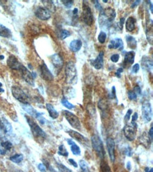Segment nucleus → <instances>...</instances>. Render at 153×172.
<instances>
[{"label":"nucleus","instance_id":"nucleus-50","mask_svg":"<svg viewBox=\"0 0 153 172\" xmlns=\"http://www.w3.org/2000/svg\"><path fill=\"white\" fill-rule=\"evenodd\" d=\"M123 68H119L117 69V71H116V73H115V75H116L117 77L118 78H121V74H122L123 73Z\"/></svg>","mask_w":153,"mask_h":172},{"label":"nucleus","instance_id":"nucleus-2","mask_svg":"<svg viewBox=\"0 0 153 172\" xmlns=\"http://www.w3.org/2000/svg\"><path fill=\"white\" fill-rule=\"evenodd\" d=\"M66 81L67 83L75 85L78 81V72L76 65L73 62L66 63L65 67Z\"/></svg>","mask_w":153,"mask_h":172},{"label":"nucleus","instance_id":"nucleus-37","mask_svg":"<svg viewBox=\"0 0 153 172\" xmlns=\"http://www.w3.org/2000/svg\"><path fill=\"white\" fill-rule=\"evenodd\" d=\"M37 168H38L40 172H56L52 167H49V170L47 171V167L43 164H39L38 166H37Z\"/></svg>","mask_w":153,"mask_h":172},{"label":"nucleus","instance_id":"nucleus-40","mask_svg":"<svg viewBox=\"0 0 153 172\" xmlns=\"http://www.w3.org/2000/svg\"><path fill=\"white\" fill-rule=\"evenodd\" d=\"M57 166H58L59 170H60V172H73L71 169L67 168L66 166L61 165V164H58Z\"/></svg>","mask_w":153,"mask_h":172},{"label":"nucleus","instance_id":"nucleus-17","mask_svg":"<svg viewBox=\"0 0 153 172\" xmlns=\"http://www.w3.org/2000/svg\"><path fill=\"white\" fill-rule=\"evenodd\" d=\"M90 64L95 68V69L100 70L103 68L104 66V52H100L99 53L95 59L90 60Z\"/></svg>","mask_w":153,"mask_h":172},{"label":"nucleus","instance_id":"nucleus-7","mask_svg":"<svg viewBox=\"0 0 153 172\" xmlns=\"http://www.w3.org/2000/svg\"><path fill=\"white\" fill-rule=\"evenodd\" d=\"M63 113L64 117L66 118V119L68 121L69 123L73 128H76V130H80L81 129V123H80L79 119L76 115L66 110H64Z\"/></svg>","mask_w":153,"mask_h":172},{"label":"nucleus","instance_id":"nucleus-21","mask_svg":"<svg viewBox=\"0 0 153 172\" xmlns=\"http://www.w3.org/2000/svg\"><path fill=\"white\" fill-rule=\"evenodd\" d=\"M83 42L80 40H74L69 44V48L73 52H78L81 49Z\"/></svg>","mask_w":153,"mask_h":172},{"label":"nucleus","instance_id":"nucleus-6","mask_svg":"<svg viewBox=\"0 0 153 172\" xmlns=\"http://www.w3.org/2000/svg\"><path fill=\"white\" fill-rule=\"evenodd\" d=\"M12 92L13 96L17 99L18 101L22 104H29L30 98L25 92H24L20 87L13 86L12 88Z\"/></svg>","mask_w":153,"mask_h":172},{"label":"nucleus","instance_id":"nucleus-49","mask_svg":"<svg viewBox=\"0 0 153 172\" xmlns=\"http://www.w3.org/2000/svg\"><path fill=\"white\" fill-rule=\"evenodd\" d=\"M133 91L135 92L137 96L141 95V88H140V86H136L135 88H134Z\"/></svg>","mask_w":153,"mask_h":172},{"label":"nucleus","instance_id":"nucleus-38","mask_svg":"<svg viewBox=\"0 0 153 172\" xmlns=\"http://www.w3.org/2000/svg\"><path fill=\"white\" fill-rule=\"evenodd\" d=\"M71 35V33L69 30H61L60 31V38L61 40H64L67 38H69V36Z\"/></svg>","mask_w":153,"mask_h":172},{"label":"nucleus","instance_id":"nucleus-63","mask_svg":"<svg viewBox=\"0 0 153 172\" xmlns=\"http://www.w3.org/2000/svg\"><path fill=\"white\" fill-rule=\"evenodd\" d=\"M103 2H105V3H106V2H108V0H103Z\"/></svg>","mask_w":153,"mask_h":172},{"label":"nucleus","instance_id":"nucleus-59","mask_svg":"<svg viewBox=\"0 0 153 172\" xmlns=\"http://www.w3.org/2000/svg\"><path fill=\"white\" fill-rule=\"evenodd\" d=\"M67 142H68V144L69 145H71L72 144H74L75 142L72 139H68V140H67Z\"/></svg>","mask_w":153,"mask_h":172},{"label":"nucleus","instance_id":"nucleus-51","mask_svg":"<svg viewBox=\"0 0 153 172\" xmlns=\"http://www.w3.org/2000/svg\"><path fill=\"white\" fill-rule=\"evenodd\" d=\"M132 113H133V111L131 110V109H128V110L127 111V114H126L125 117H124V119H125V121H128V120H129L130 116H131V114H132Z\"/></svg>","mask_w":153,"mask_h":172},{"label":"nucleus","instance_id":"nucleus-53","mask_svg":"<svg viewBox=\"0 0 153 172\" xmlns=\"http://www.w3.org/2000/svg\"><path fill=\"white\" fill-rule=\"evenodd\" d=\"M125 22V18H122L120 19V21L119 23V29L121 30H122L123 29V23H124Z\"/></svg>","mask_w":153,"mask_h":172},{"label":"nucleus","instance_id":"nucleus-13","mask_svg":"<svg viewBox=\"0 0 153 172\" xmlns=\"http://www.w3.org/2000/svg\"><path fill=\"white\" fill-rule=\"evenodd\" d=\"M2 132L4 134L10 135L13 133L12 126L6 119L2 117L0 119V133Z\"/></svg>","mask_w":153,"mask_h":172},{"label":"nucleus","instance_id":"nucleus-18","mask_svg":"<svg viewBox=\"0 0 153 172\" xmlns=\"http://www.w3.org/2000/svg\"><path fill=\"white\" fill-rule=\"evenodd\" d=\"M7 65L11 69L19 71L20 68L22 67L23 64L18 62L17 57L13 55H10L9 57L7 59Z\"/></svg>","mask_w":153,"mask_h":172},{"label":"nucleus","instance_id":"nucleus-55","mask_svg":"<svg viewBox=\"0 0 153 172\" xmlns=\"http://www.w3.org/2000/svg\"><path fill=\"white\" fill-rule=\"evenodd\" d=\"M141 1H140V0H139V1L138 0V1L133 2V3L132 4V5H131V7H132V8H135V7H136L139 4L141 3Z\"/></svg>","mask_w":153,"mask_h":172},{"label":"nucleus","instance_id":"nucleus-42","mask_svg":"<svg viewBox=\"0 0 153 172\" xmlns=\"http://www.w3.org/2000/svg\"><path fill=\"white\" fill-rule=\"evenodd\" d=\"M128 99L131 100H136L137 97H138L136 94L133 91H129L128 92Z\"/></svg>","mask_w":153,"mask_h":172},{"label":"nucleus","instance_id":"nucleus-25","mask_svg":"<svg viewBox=\"0 0 153 172\" xmlns=\"http://www.w3.org/2000/svg\"><path fill=\"white\" fill-rule=\"evenodd\" d=\"M21 107H22L23 110L25 111L26 112L28 113L29 115L34 116V117H36V116L37 115V112H37V111L30 104H23L22 105H21Z\"/></svg>","mask_w":153,"mask_h":172},{"label":"nucleus","instance_id":"nucleus-24","mask_svg":"<svg viewBox=\"0 0 153 172\" xmlns=\"http://www.w3.org/2000/svg\"><path fill=\"white\" fill-rule=\"evenodd\" d=\"M46 108L51 118L53 119H56L59 117V112L55 109V108L53 107L52 105L50 104V103H47Z\"/></svg>","mask_w":153,"mask_h":172},{"label":"nucleus","instance_id":"nucleus-11","mask_svg":"<svg viewBox=\"0 0 153 172\" xmlns=\"http://www.w3.org/2000/svg\"><path fill=\"white\" fill-rule=\"evenodd\" d=\"M35 14L37 18L42 21H47L51 18V13L50 11H48L46 8L42 7L37 8L36 12H35Z\"/></svg>","mask_w":153,"mask_h":172},{"label":"nucleus","instance_id":"nucleus-3","mask_svg":"<svg viewBox=\"0 0 153 172\" xmlns=\"http://www.w3.org/2000/svg\"><path fill=\"white\" fill-rule=\"evenodd\" d=\"M26 119L29 126H30L32 133H33V136L36 137V139L43 141V140L46 138V133H45V131L40 128L38 124H37L33 119H31L28 116H26Z\"/></svg>","mask_w":153,"mask_h":172},{"label":"nucleus","instance_id":"nucleus-4","mask_svg":"<svg viewBox=\"0 0 153 172\" xmlns=\"http://www.w3.org/2000/svg\"><path fill=\"white\" fill-rule=\"evenodd\" d=\"M83 21L88 26H91L93 25L94 22V18L93 15L91 11L90 7H89L86 2L83 1V11H82V15H81Z\"/></svg>","mask_w":153,"mask_h":172},{"label":"nucleus","instance_id":"nucleus-35","mask_svg":"<svg viewBox=\"0 0 153 172\" xmlns=\"http://www.w3.org/2000/svg\"><path fill=\"white\" fill-rule=\"evenodd\" d=\"M100 169L102 172H112L111 169H110L108 164L103 160L100 163Z\"/></svg>","mask_w":153,"mask_h":172},{"label":"nucleus","instance_id":"nucleus-52","mask_svg":"<svg viewBox=\"0 0 153 172\" xmlns=\"http://www.w3.org/2000/svg\"><path fill=\"white\" fill-rule=\"evenodd\" d=\"M69 164H71V165L72 166H74L75 168H77L78 167V164L76 163V161H75L74 159H69Z\"/></svg>","mask_w":153,"mask_h":172},{"label":"nucleus","instance_id":"nucleus-57","mask_svg":"<svg viewBox=\"0 0 153 172\" xmlns=\"http://www.w3.org/2000/svg\"><path fill=\"white\" fill-rule=\"evenodd\" d=\"M145 172H153V169H150V167H146V169H145Z\"/></svg>","mask_w":153,"mask_h":172},{"label":"nucleus","instance_id":"nucleus-62","mask_svg":"<svg viewBox=\"0 0 153 172\" xmlns=\"http://www.w3.org/2000/svg\"><path fill=\"white\" fill-rule=\"evenodd\" d=\"M4 59V55H0V60H3Z\"/></svg>","mask_w":153,"mask_h":172},{"label":"nucleus","instance_id":"nucleus-32","mask_svg":"<svg viewBox=\"0 0 153 172\" xmlns=\"http://www.w3.org/2000/svg\"><path fill=\"white\" fill-rule=\"evenodd\" d=\"M61 104L63 105L64 107H65L69 109H72L75 107V106L73 104H71V102H69L66 97H63V98L61 99Z\"/></svg>","mask_w":153,"mask_h":172},{"label":"nucleus","instance_id":"nucleus-27","mask_svg":"<svg viewBox=\"0 0 153 172\" xmlns=\"http://www.w3.org/2000/svg\"><path fill=\"white\" fill-rule=\"evenodd\" d=\"M126 40L127 42V45L131 49H136L137 47V41L134 37L131 35L126 36Z\"/></svg>","mask_w":153,"mask_h":172},{"label":"nucleus","instance_id":"nucleus-9","mask_svg":"<svg viewBox=\"0 0 153 172\" xmlns=\"http://www.w3.org/2000/svg\"><path fill=\"white\" fill-rule=\"evenodd\" d=\"M142 116L145 122H150L152 118V110L151 104L150 102H146L143 103L142 106Z\"/></svg>","mask_w":153,"mask_h":172},{"label":"nucleus","instance_id":"nucleus-34","mask_svg":"<svg viewBox=\"0 0 153 172\" xmlns=\"http://www.w3.org/2000/svg\"><path fill=\"white\" fill-rule=\"evenodd\" d=\"M79 165L81 169L82 172H90L89 167H88V165L87 162L84 160H80L79 161Z\"/></svg>","mask_w":153,"mask_h":172},{"label":"nucleus","instance_id":"nucleus-43","mask_svg":"<svg viewBox=\"0 0 153 172\" xmlns=\"http://www.w3.org/2000/svg\"><path fill=\"white\" fill-rule=\"evenodd\" d=\"M93 2L94 3V4H95V7L96 9H98L99 11V12H100V13L103 12L104 9L103 8V7H102L101 5H100V2L97 1V0H96V1H93Z\"/></svg>","mask_w":153,"mask_h":172},{"label":"nucleus","instance_id":"nucleus-8","mask_svg":"<svg viewBox=\"0 0 153 172\" xmlns=\"http://www.w3.org/2000/svg\"><path fill=\"white\" fill-rule=\"evenodd\" d=\"M19 71L21 72V76H22V78L24 79V81H25L28 84L33 86L35 85L34 79L36 78V74L34 72L31 73V71L26 67H24L23 65L20 68Z\"/></svg>","mask_w":153,"mask_h":172},{"label":"nucleus","instance_id":"nucleus-33","mask_svg":"<svg viewBox=\"0 0 153 172\" xmlns=\"http://www.w3.org/2000/svg\"><path fill=\"white\" fill-rule=\"evenodd\" d=\"M70 146H71V152L74 155L79 156L80 155V147H79V145H77L74 142V144H72L71 145H70Z\"/></svg>","mask_w":153,"mask_h":172},{"label":"nucleus","instance_id":"nucleus-19","mask_svg":"<svg viewBox=\"0 0 153 172\" xmlns=\"http://www.w3.org/2000/svg\"><path fill=\"white\" fill-rule=\"evenodd\" d=\"M135 52L133 51L127 52L124 55V60H123V65L127 67L130 65H132L135 61Z\"/></svg>","mask_w":153,"mask_h":172},{"label":"nucleus","instance_id":"nucleus-31","mask_svg":"<svg viewBox=\"0 0 153 172\" xmlns=\"http://www.w3.org/2000/svg\"><path fill=\"white\" fill-rule=\"evenodd\" d=\"M42 2H45V5L46 6V9L50 11V12H54L55 11V4H54L53 2L52 1H42Z\"/></svg>","mask_w":153,"mask_h":172},{"label":"nucleus","instance_id":"nucleus-61","mask_svg":"<svg viewBox=\"0 0 153 172\" xmlns=\"http://www.w3.org/2000/svg\"><path fill=\"white\" fill-rule=\"evenodd\" d=\"M150 11H151V13L152 14V2H150Z\"/></svg>","mask_w":153,"mask_h":172},{"label":"nucleus","instance_id":"nucleus-26","mask_svg":"<svg viewBox=\"0 0 153 172\" xmlns=\"http://www.w3.org/2000/svg\"><path fill=\"white\" fill-rule=\"evenodd\" d=\"M0 36L3 38H9L12 36V31L4 25L0 24Z\"/></svg>","mask_w":153,"mask_h":172},{"label":"nucleus","instance_id":"nucleus-30","mask_svg":"<svg viewBox=\"0 0 153 172\" xmlns=\"http://www.w3.org/2000/svg\"><path fill=\"white\" fill-rule=\"evenodd\" d=\"M58 155L63 156V157H68L69 156V152L67 151L66 147L64 146V145H61L60 147H59L58 149Z\"/></svg>","mask_w":153,"mask_h":172},{"label":"nucleus","instance_id":"nucleus-12","mask_svg":"<svg viewBox=\"0 0 153 172\" xmlns=\"http://www.w3.org/2000/svg\"><path fill=\"white\" fill-rule=\"evenodd\" d=\"M107 151L109 153V156L110 160L112 162H114L115 161V142L113 138L112 137H108L106 141Z\"/></svg>","mask_w":153,"mask_h":172},{"label":"nucleus","instance_id":"nucleus-36","mask_svg":"<svg viewBox=\"0 0 153 172\" xmlns=\"http://www.w3.org/2000/svg\"><path fill=\"white\" fill-rule=\"evenodd\" d=\"M98 39L99 42H100L101 44H104L107 40V33L104 31H101L98 35Z\"/></svg>","mask_w":153,"mask_h":172},{"label":"nucleus","instance_id":"nucleus-44","mask_svg":"<svg viewBox=\"0 0 153 172\" xmlns=\"http://www.w3.org/2000/svg\"><path fill=\"white\" fill-rule=\"evenodd\" d=\"M119 54H114L113 55H112L111 57H110V59H111V61L112 62H114V63H117L119 62Z\"/></svg>","mask_w":153,"mask_h":172},{"label":"nucleus","instance_id":"nucleus-20","mask_svg":"<svg viewBox=\"0 0 153 172\" xmlns=\"http://www.w3.org/2000/svg\"><path fill=\"white\" fill-rule=\"evenodd\" d=\"M109 49H119V50H123V40L119 38H114L110 41L108 44Z\"/></svg>","mask_w":153,"mask_h":172},{"label":"nucleus","instance_id":"nucleus-46","mask_svg":"<svg viewBox=\"0 0 153 172\" xmlns=\"http://www.w3.org/2000/svg\"><path fill=\"white\" fill-rule=\"evenodd\" d=\"M133 154L132 149L130 147H127L125 150V155L128 156V157H131V155Z\"/></svg>","mask_w":153,"mask_h":172},{"label":"nucleus","instance_id":"nucleus-16","mask_svg":"<svg viewBox=\"0 0 153 172\" xmlns=\"http://www.w3.org/2000/svg\"><path fill=\"white\" fill-rule=\"evenodd\" d=\"M51 62L56 69L60 71L64 67V60L59 54H54L50 57Z\"/></svg>","mask_w":153,"mask_h":172},{"label":"nucleus","instance_id":"nucleus-48","mask_svg":"<svg viewBox=\"0 0 153 172\" xmlns=\"http://www.w3.org/2000/svg\"><path fill=\"white\" fill-rule=\"evenodd\" d=\"M78 12H79V9L78 8H75L73 10V21H76L78 19Z\"/></svg>","mask_w":153,"mask_h":172},{"label":"nucleus","instance_id":"nucleus-58","mask_svg":"<svg viewBox=\"0 0 153 172\" xmlns=\"http://www.w3.org/2000/svg\"><path fill=\"white\" fill-rule=\"evenodd\" d=\"M127 168L128 171H131V162H128L127 164Z\"/></svg>","mask_w":153,"mask_h":172},{"label":"nucleus","instance_id":"nucleus-10","mask_svg":"<svg viewBox=\"0 0 153 172\" xmlns=\"http://www.w3.org/2000/svg\"><path fill=\"white\" fill-rule=\"evenodd\" d=\"M136 127H134L132 125H126L123 128L125 137L129 141H133L135 140L136 136Z\"/></svg>","mask_w":153,"mask_h":172},{"label":"nucleus","instance_id":"nucleus-54","mask_svg":"<svg viewBox=\"0 0 153 172\" xmlns=\"http://www.w3.org/2000/svg\"><path fill=\"white\" fill-rule=\"evenodd\" d=\"M149 138H150V141H152L153 139V127L152 125L151 126V128H150L149 131Z\"/></svg>","mask_w":153,"mask_h":172},{"label":"nucleus","instance_id":"nucleus-28","mask_svg":"<svg viewBox=\"0 0 153 172\" xmlns=\"http://www.w3.org/2000/svg\"><path fill=\"white\" fill-rule=\"evenodd\" d=\"M23 160V155L22 154H17L12 156L10 157V160L12 162H14L16 164H19L22 162Z\"/></svg>","mask_w":153,"mask_h":172},{"label":"nucleus","instance_id":"nucleus-15","mask_svg":"<svg viewBox=\"0 0 153 172\" xmlns=\"http://www.w3.org/2000/svg\"><path fill=\"white\" fill-rule=\"evenodd\" d=\"M68 134L72 137V138L76 140V141L80 142L81 145L83 144V145H88V139L85 136H83L82 134L79 133V132H77L76 131L70 130L68 131Z\"/></svg>","mask_w":153,"mask_h":172},{"label":"nucleus","instance_id":"nucleus-29","mask_svg":"<svg viewBox=\"0 0 153 172\" xmlns=\"http://www.w3.org/2000/svg\"><path fill=\"white\" fill-rule=\"evenodd\" d=\"M0 143H1V146L2 148L5 150V151H8V150H10L13 147V145L11 142L9 141H0Z\"/></svg>","mask_w":153,"mask_h":172},{"label":"nucleus","instance_id":"nucleus-23","mask_svg":"<svg viewBox=\"0 0 153 172\" xmlns=\"http://www.w3.org/2000/svg\"><path fill=\"white\" fill-rule=\"evenodd\" d=\"M143 68L147 71L152 70V60L148 57H144L141 61Z\"/></svg>","mask_w":153,"mask_h":172},{"label":"nucleus","instance_id":"nucleus-60","mask_svg":"<svg viewBox=\"0 0 153 172\" xmlns=\"http://www.w3.org/2000/svg\"><path fill=\"white\" fill-rule=\"evenodd\" d=\"M2 84L0 83V92H4V90L2 88Z\"/></svg>","mask_w":153,"mask_h":172},{"label":"nucleus","instance_id":"nucleus-39","mask_svg":"<svg viewBox=\"0 0 153 172\" xmlns=\"http://www.w3.org/2000/svg\"><path fill=\"white\" fill-rule=\"evenodd\" d=\"M36 118L40 121V123L42 124V125H44V124H45L47 123V120L43 117V116H42V114H41V113L37 112V115L36 116Z\"/></svg>","mask_w":153,"mask_h":172},{"label":"nucleus","instance_id":"nucleus-56","mask_svg":"<svg viewBox=\"0 0 153 172\" xmlns=\"http://www.w3.org/2000/svg\"><path fill=\"white\" fill-rule=\"evenodd\" d=\"M6 151L2 148V147L1 146V143H0V155H4L5 154H6Z\"/></svg>","mask_w":153,"mask_h":172},{"label":"nucleus","instance_id":"nucleus-45","mask_svg":"<svg viewBox=\"0 0 153 172\" xmlns=\"http://www.w3.org/2000/svg\"><path fill=\"white\" fill-rule=\"evenodd\" d=\"M139 70H140V64L139 63H136L134 64L132 67V73H138Z\"/></svg>","mask_w":153,"mask_h":172},{"label":"nucleus","instance_id":"nucleus-22","mask_svg":"<svg viewBox=\"0 0 153 172\" xmlns=\"http://www.w3.org/2000/svg\"><path fill=\"white\" fill-rule=\"evenodd\" d=\"M136 20L133 16H130L127 18L126 22V29L128 32H133L136 29Z\"/></svg>","mask_w":153,"mask_h":172},{"label":"nucleus","instance_id":"nucleus-14","mask_svg":"<svg viewBox=\"0 0 153 172\" xmlns=\"http://www.w3.org/2000/svg\"><path fill=\"white\" fill-rule=\"evenodd\" d=\"M40 75L41 77L46 81H52L54 80V76L45 63L40 66Z\"/></svg>","mask_w":153,"mask_h":172},{"label":"nucleus","instance_id":"nucleus-1","mask_svg":"<svg viewBox=\"0 0 153 172\" xmlns=\"http://www.w3.org/2000/svg\"><path fill=\"white\" fill-rule=\"evenodd\" d=\"M117 16V13L112 8H107L100 13L99 24L101 28L108 29Z\"/></svg>","mask_w":153,"mask_h":172},{"label":"nucleus","instance_id":"nucleus-47","mask_svg":"<svg viewBox=\"0 0 153 172\" xmlns=\"http://www.w3.org/2000/svg\"><path fill=\"white\" fill-rule=\"evenodd\" d=\"M116 93H117L116 88H115V86H113L112 88V93H111L112 99L117 100V94Z\"/></svg>","mask_w":153,"mask_h":172},{"label":"nucleus","instance_id":"nucleus-41","mask_svg":"<svg viewBox=\"0 0 153 172\" xmlns=\"http://www.w3.org/2000/svg\"><path fill=\"white\" fill-rule=\"evenodd\" d=\"M61 2L67 9H71L74 4V1H71V0H62Z\"/></svg>","mask_w":153,"mask_h":172},{"label":"nucleus","instance_id":"nucleus-5","mask_svg":"<svg viewBox=\"0 0 153 172\" xmlns=\"http://www.w3.org/2000/svg\"><path fill=\"white\" fill-rule=\"evenodd\" d=\"M91 142H92V145L93 150L101 159L104 158L105 156V152H104L103 142L102 141L100 136L95 135L91 137Z\"/></svg>","mask_w":153,"mask_h":172}]
</instances>
